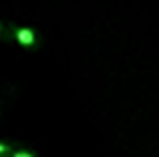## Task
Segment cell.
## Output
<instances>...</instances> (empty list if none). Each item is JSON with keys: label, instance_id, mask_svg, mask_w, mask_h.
Segmentation results:
<instances>
[{"label": "cell", "instance_id": "1", "mask_svg": "<svg viewBox=\"0 0 159 157\" xmlns=\"http://www.w3.org/2000/svg\"><path fill=\"white\" fill-rule=\"evenodd\" d=\"M13 35H15V39H17L22 45H26V48H34V45H37V35H34L32 28H26V26L15 28Z\"/></svg>", "mask_w": 159, "mask_h": 157}, {"label": "cell", "instance_id": "2", "mask_svg": "<svg viewBox=\"0 0 159 157\" xmlns=\"http://www.w3.org/2000/svg\"><path fill=\"white\" fill-rule=\"evenodd\" d=\"M11 157H34L32 153H28V151H13V155Z\"/></svg>", "mask_w": 159, "mask_h": 157}, {"label": "cell", "instance_id": "3", "mask_svg": "<svg viewBox=\"0 0 159 157\" xmlns=\"http://www.w3.org/2000/svg\"><path fill=\"white\" fill-rule=\"evenodd\" d=\"M4 153H9V146H7V144H2V142H0V155H4Z\"/></svg>", "mask_w": 159, "mask_h": 157}]
</instances>
